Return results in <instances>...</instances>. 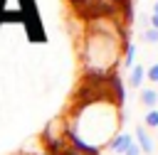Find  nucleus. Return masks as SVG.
<instances>
[{
	"label": "nucleus",
	"mask_w": 158,
	"mask_h": 155,
	"mask_svg": "<svg viewBox=\"0 0 158 155\" xmlns=\"http://www.w3.org/2000/svg\"><path fill=\"white\" fill-rule=\"evenodd\" d=\"M143 128H156L158 130V108H148L146 116H143Z\"/></svg>",
	"instance_id": "obj_6"
},
{
	"label": "nucleus",
	"mask_w": 158,
	"mask_h": 155,
	"mask_svg": "<svg viewBox=\"0 0 158 155\" xmlns=\"http://www.w3.org/2000/svg\"><path fill=\"white\" fill-rule=\"evenodd\" d=\"M133 143V135L131 133H126V130H121V133H116L111 140H109V150L111 153H116V155H123L126 153V148Z\"/></svg>",
	"instance_id": "obj_1"
},
{
	"label": "nucleus",
	"mask_w": 158,
	"mask_h": 155,
	"mask_svg": "<svg viewBox=\"0 0 158 155\" xmlns=\"http://www.w3.org/2000/svg\"><path fill=\"white\" fill-rule=\"evenodd\" d=\"M141 39L148 42V44H158V30H153V27L143 30V32H141Z\"/></svg>",
	"instance_id": "obj_7"
},
{
	"label": "nucleus",
	"mask_w": 158,
	"mask_h": 155,
	"mask_svg": "<svg viewBox=\"0 0 158 155\" xmlns=\"http://www.w3.org/2000/svg\"><path fill=\"white\" fill-rule=\"evenodd\" d=\"M143 81H146V66L143 64H133L131 66V76H128V86L131 89H141Z\"/></svg>",
	"instance_id": "obj_3"
},
{
	"label": "nucleus",
	"mask_w": 158,
	"mask_h": 155,
	"mask_svg": "<svg viewBox=\"0 0 158 155\" xmlns=\"http://www.w3.org/2000/svg\"><path fill=\"white\" fill-rule=\"evenodd\" d=\"M148 25H151L153 30H158V15H151V17H148Z\"/></svg>",
	"instance_id": "obj_10"
},
{
	"label": "nucleus",
	"mask_w": 158,
	"mask_h": 155,
	"mask_svg": "<svg viewBox=\"0 0 158 155\" xmlns=\"http://www.w3.org/2000/svg\"><path fill=\"white\" fill-rule=\"evenodd\" d=\"M138 98H141V103L146 108H158V91L156 89H143Z\"/></svg>",
	"instance_id": "obj_4"
},
{
	"label": "nucleus",
	"mask_w": 158,
	"mask_h": 155,
	"mask_svg": "<svg viewBox=\"0 0 158 155\" xmlns=\"http://www.w3.org/2000/svg\"><path fill=\"white\" fill-rule=\"evenodd\" d=\"M133 59H136V44L133 42H123V66H133Z\"/></svg>",
	"instance_id": "obj_5"
},
{
	"label": "nucleus",
	"mask_w": 158,
	"mask_h": 155,
	"mask_svg": "<svg viewBox=\"0 0 158 155\" xmlns=\"http://www.w3.org/2000/svg\"><path fill=\"white\" fill-rule=\"evenodd\" d=\"M151 10H153V15H158V0L153 2V7H151Z\"/></svg>",
	"instance_id": "obj_11"
},
{
	"label": "nucleus",
	"mask_w": 158,
	"mask_h": 155,
	"mask_svg": "<svg viewBox=\"0 0 158 155\" xmlns=\"http://www.w3.org/2000/svg\"><path fill=\"white\" fill-rule=\"evenodd\" d=\"M35 155H49V153H44V150H40V153H35Z\"/></svg>",
	"instance_id": "obj_12"
},
{
	"label": "nucleus",
	"mask_w": 158,
	"mask_h": 155,
	"mask_svg": "<svg viewBox=\"0 0 158 155\" xmlns=\"http://www.w3.org/2000/svg\"><path fill=\"white\" fill-rule=\"evenodd\" d=\"M146 79H148V81H153V84H158V62H156V64H151V66L146 69Z\"/></svg>",
	"instance_id": "obj_8"
},
{
	"label": "nucleus",
	"mask_w": 158,
	"mask_h": 155,
	"mask_svg": "<svg viewBox=\"0 0 158 155\" xmlns=\"http://www.w3.org/2000/svg\"><path fill=\"white\" fill-rule=\"evenodd\" d=\"M123 155H141V148L136 145V140H133V143L126 148V153H123Z\"/></svg>",
	"instance_id": "obj_9"
},
{
	"label": "nucleus",
	"mask_w": 158,
	"mask_h": 155,
	"mask_svg": "<svg viewBox=\"0 0 158 155\" xmlns=\"http://www.w3.org/2000/svg\"><path fill=\"white\" fill-rule=\"evenodd\" d=\"M136 145L141 148V155H153V150H156V143H153V138L148 135V130L143 125L136 128Z\"/></svg>",
	"instance_id": "obj_2"
}]
</instances>
